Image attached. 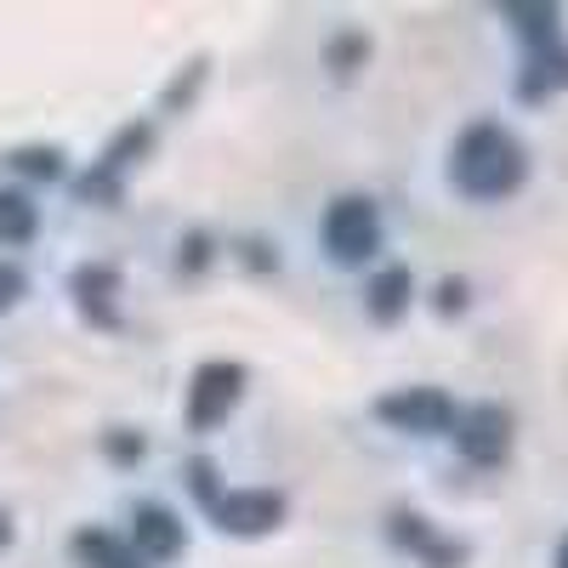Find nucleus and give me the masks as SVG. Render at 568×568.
<instances>
[{"mask_svg":"<svg viewBox=\"0 0 568 568\" xmlns=\"http://www.w3.org/2000/svg\"><path fill=\"white\" fill-rule=\"evenodd\" d=\"M74 291H80V302H85L91 318H114V307H109V296H114V273H109V267H85V273L74 278Z\"/></svg>","mask_w":568,"mask_h":568,"instance_id":"f8f14e48","label":"nucleus"},{"mask_svg":"<svg viewBox=\"0 0 568 568\" xmlns=\"http://www.w3.org/2000/svg\"><path fill=\"white\" fill-rule=\"evenodd\" d=\"M455 444H460L466 460H478V466L506 460V449H511V415L500 404H471L455 420Z\"/></svg>","mask_w":568,"mask_h":568,"instance_id":"20e7f679","label":"nucleus"},{"mask_svg":"<svg viewBox=\"0 0 568 568\" xmlns=\"http://www.w3.org/2000/svg\"><path fill=\"white\" fill-rule=\"evenodd\" d=\"M74 557L85 568H149L136 557V546H125L120 535H103V529H80L74 535Z\"/></svg>","mask_w":568,"mask_h":568,"instance_id":"1a4fd4ad","label":"nucleus"},{"mask_svg":"<svg viewBox=\"0 0 568 568\" xmlns=\"http://www.w3.org/2000/svg\"><path fill=\"white\" fill-rule=\"evenodd\" d=\"M34 227H40V216H34L29 194H12V187H0V245H23V240H34Z\"/></svg>","mask_w":568,"mask_h":568,"instance_id":"9d476101","label":"nucleus"},{"mask_svg":"<svg viewBox=\"0 0 568 568\" xmlns=\"http://www.w3.org/2000/svg\"><path fill=\"white\" fill-rule=\"evenodd\" d=\"M12 546V524H7V511H0V551Z\"/></svg>","mask_w":568,"mask_h":568,"instance_id":"dca6fc26","label":"nucleus"},{"mask_svg":"<svg viewBox=\"0 0 568 568\" xmlns=\"http://www.w3.org/2000/svg\"><path fill=\"white\" fill-rule=\"evenodd\" d=\"M375 415L393 420L398 433H444V426L460 420L455 404H449L438 387H404V393H393V398L375 404Z\"/></svg>","mask_w":568,"mask_h":568,"instance_id":"39448f33","label":"nucleus"},{"mask_svg":"<svg viewBox=\"0 0 568 568\" xmlns=\"http://www.w3.org/2000/svg\"><path fill=\"white\" fill-rule=\"evenodd\" d=\"M318 233H324V251L336 262H364L375 245H382V211H375L364 194H342V200H329Z\"/></svg>","mask_w":568,"mask_h":568,"instance_id":"f03ea898","label":"nucleus"},{"mask_svg":"<svg viewBox=\"0 0 568 568\" xmlns=\"http://www.w3.org/2000/svg\"><path fill=\"white\" fill-rule=\"evenodd\" d=\"M12 165L29 171V176H58V171H63V160H58L52 149H23V154H12Z\"/></svg>","mask_w":568,"mask_h":568,"instance_id":"4468645a","label":"nucleus"},{"mask_svg":"<svg viewBox=\"0 0 568 568\" xmlns=\"http://www.w3.org/2000/svg\"><path fill=\"white\" fill-rule=\"evenodd\" d=\"M529 176V160H524V142L506 136L500 125H471L455 136V154H449V182L471 200H506L517 194Z\"/></svg>","mask_w":568,"mask_h":568,"instance_id":"f257e3e1","label":"nucleus"},{"mask_svg":"<svg viewBox=\"0 0 568 568\" xmlns=\"http://www.w3.org/2000/svg\"><path fill=\"white\" fill-rule=\"evenodd\" d=\"M409 296H415L409 267H382V273L369 278V291H364V313H369L375 324H393V318H404Z\"/></svg>","mask_w":568,"mask_h":568,"instance_id":"6e6552de","label":"nucleus"},{"mask_svg":"<svg viewBox=\"0 0 568 568\" xmlns=\"http://www.w3.org/2000/svg\"><path fill=\"white\" fill-rule=\"evenodd\" d=\"M240 393H245V369L240 364H200L194 369V393H187V426L194 433H211V426L240 404Z\"/></svg>","mask_w":568,"mask_h":568,"instance_id":"7ed1b4c3","label":"nucleus"},{"mask_svg":"<svg viewBox=\"0 0 568 568\" xmlns=\"http://www.w3.org/2000/svg\"><path fill=\"white\" fill-rule=\"evenodd\" d=\"M131 546H136V557L142 562H171L176 551H182V524H176V511H165V506H136V517H131Z\"/></svg>","mask_w":568,"mask_h":568,"instance_id":"0eeeda50","label":"nucleus"},{"mask_svg":"<svg viewBox=\"0 0 568 568\" xmlns=\"http://www.w3.org/2000/svg\"><path fill=\"white\" fill-rule=\"evenodd\" d=\"M216 524L227 535H267L284 524V495L273 489H240V495H222L216 500Z\"/></svg>","mask_w":568,"mask_h":568,"instance_id":"423d86ee","label":"nucleus"},{"mask_svg":"<svg viewBox=\"0 0 568 568\" xmlns=\"http://www.w3.org/2000/svg\"><path fill=\"white\" fill-rule=\"evenodd\" d=\"M18 296H23V273H18L12 262H0V313H7Z\"/></svg>","mask_w":568,"mask_h":568,"instance_id":"2eb2a0df","label":"nucleus"},{"mask_svg":"<svg viewBox=\"0 0 568 568\" xmlns=\"http://www.w3.org/2000/svg\"><path fill=\"white\" fill-rule=\"evenodd\" d=\"M529 69H535V74L524 80L529 98H540V91H551V85H568V52H557V45H540Z\"/></svg>","mask_w":568,"mask_h":568,"instance_id":"ddd939ff","label":"nucleus"},{"mask_svg":"<svg viewBox=\"0 0 568 568\" xmlns=\"http://www.w3.org/2000/svg\"><path fill=\"white\" fill-rule=\"evenodd\" d=\"M506 23H517V34H529L535 52L557 45V7H506Z\"/></svg>","mask_w":568,"mask_h":568,"instance_id":"9b49d317","label":"nucleus"}]
</instances>
